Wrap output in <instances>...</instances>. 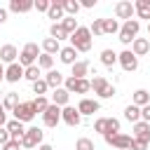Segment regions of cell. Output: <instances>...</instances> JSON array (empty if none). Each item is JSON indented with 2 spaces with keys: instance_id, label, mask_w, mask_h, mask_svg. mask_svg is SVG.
<instances>
[{
  "instance_id": "obj_1",
  "label": "cell",
  "mask_w": 150,
  "mask_h": 150,
  "mask_svg": "<svg viewBox=\"0 0 150 150\" xmlns=\"http://www.w3.org/2000/svg\"><path fill=\"white\" fill-rule=\"evenodd\" d=\"M70 47H75L77 52H89L91 49V30L87 26H80L70 35Z\"/></svg>"
},
{
  "instance_id": "obj_2",
  "label": "cell",
  "mask_w": 150,
  "mask_h": 150,
  "mask_svg": "<svg viewBox=\"0 0 150 150\" xmlns=\"http://www.w3.org/2000/svg\"><path fill=\"white\" fill-rule=\"evenodd\" d=\"M138 30H141V23H138V19H129V21H124V23L120 26V33H117V38H120V42H122V45H127V47H129V45L136 40Z\"/></svg>"
},
{
  "instance_id": "obj_3",
  "label": "cell",
  "mask_w": 150,
  "mask_h": 150,
  "mask_svg": "<svg viewBox=\"0 0 150 150\" xmlns=\"http://www.w3.org/2000/svg\"><path fill=\"white\" fill-rule=\"evenodd\" d=\"M38 59H40V47H38V42H26L23 49H21V54H19V63H21L23 68H30V66L38 63Z\"/></svg>"
},
{
  "instance_id": "obj_4",
  "label": "cell",
  "mask_w": 150,
  "mask_h": 150,
  "mask_svg": "<svg viewBox=\"0 0 150 150\" xmlns=\"http://www.w3.org/2000/svg\"><path fill=\"white\" fill-rule=\"evenodd\" d=\"M42 138H45V131H42L40 127H30V129L26 131V136L21 138V148H23V150H35V148L42 145Z\"/></svg>"
},
{
  "instance_id": "obj_5",
  "label": "cell",
  "mask_w": 150,
  "mask_h": 150,
  "mask_svg": "<svg viewBox=\"0 0 150 150\" xmlns=\"http://www.w3.org/2000/svg\"><path fill=\"white\" fill-rule=\"evenodd\" d=\"M14 120H19V122H33L35 120V115H38V110H35V105H33V101H26V103H19L14 110Z\"/></svg>"
},
{
  "instance_id": "obj_6",
  "label": "cell",
  "mask_w": 150,
  "mask_h": 150,
  "mask_svg": "<svg viewBox=\"0 0 150 150\" xmlns=\"http://www.w3.org/2000/svg\"><path fill=\"white\" fill-rule=\"evenodd\" d=\"M63 89H68L70 94L75 91V94H89L91 91V80H77V77H66V82H63Z\"/></svg>"
},
{
  "instance_id": "obj_7",
  "label": "cell",
  "mask_w": 150,
  "mask_h": 150,
  "mask_svg": "<svg viewBox=\"0 0 150 150\" xmlns=\"http://www.w3.org/2000/svg\"><path fill=\"white\" fill-rule=\"evenodd\" d=\"M105 138V143L108 145H112L115 150H129L131 148V143H134V136H127V134H105L103 136Z\"/></svg>"
},
{
  "instance_id": "obj_8",
  "label": "cell",
  "mask_w": 150,
  "mask_h": 150,
  "mask_svg": "<svg viewBox=\"0 0 150 150\" xmlns=\"http://www.w3.org/2000/svg\"><path fill=\"white\" fill-rule=\"evenodd\" d=\"M117 63L122 66V70L134 73V70L138 68V56H136L131 49H124V52H120V54H117Z\"/></svg>"
},
{
  "instance_id": "obj_9",
  "label": "cell",
  "mask_w": 150,
  "mask_h": 150,
  "mask_svg": "<svg viewBox=\"0 0 150 150\" xmlns=\"http://www.w3.org/2000/svg\"><path fill=\"white\" fill-rule=\"evenodd\" d=\"M42 122H45V127L54 129V127L61 122V108H59V105H54V103H49V108L42 112Z\"/></svg>"
},
{
  "instance_id": "obj_10",
  "label": "cell",
  "mask_w": 150,
  "mask_h": 150,
  "mask_svg": "<svg viewBox=\"0 0 150 150\" xmlns=\"http://www.w3.org/2000/svg\"><path fill=\"white\" fill-rule=\"evenodd\" d=\"M61 122H66L68 127H77L82 122V115L75 105H66V108H61Z\"/></svg>"
},
{
  "instance_id": "obj_11",
  "label": "cell",
  "mask_w": 150,
  "mask_h": 150,
  "mask_svg": "<svg viewBox=\"0 0 150 150\" xmlns=\"http://www.w3.org/2000/svg\"><path fill=\"white\" fill-rule=\"evenodd\" d=\"M115 14H117V19H124V21L134 19V14H136L134 2H131V0H120V2L115 5Z\"/></svg>"
},
{
  "instance_id": "obj_12",
  "label": "cell",
  "mask_w": 150,
  "mask_h": 150,
  "mask_svg": "<svg viewBox=\"0 0 150 150\" xmlns=\"http://www.w3.org/2000/svg\"><path fill=\"white\" fill-rule=\"evenodd\" d=\"M23 73H26V68L16 61V63H12V66H7V68H5V80H7V82H12V84H16V82L23 77Z\"/></svg>"
},
{
  "instance_id": "obj_13",
  "label": "cell",
  "mask_w": 150,
  "mask_h": 150,
  "mask_svg": "<svg viewBox=\"0 0 150 150\" xmlns=\"http://www.w3.org/2000/svg\"><path fill=\"white\" fill-rule=\"evenodd\" d=\"M16 59H19V49L14 45H2L0 47V61L2 63L12 66V63H16Z\"/></svg>"
},
{
  "instance_id": "obj_14",
  "label": "cell",
  "mask_w": 150,
  "mask_h": 150,
  "mask_svg": "<svg viewBox=\"0 0 150 150\" xmlns=\"http://www.w3.org/2000/svg\"><path fill=\"white\" fill-rule=\"evenodd\" d=\"M134 138L136 141H141V143H148L150 145V124L148 122H136L134 124Z\"/></svg>"
},
{
  "instance_id": "obj_15",
  "label": "cell",
  "mask_w": 150,
  "mask_h": 150,
  "mask_svg": "<svg viewBox=\"0 0 150 150\" xmlns=\"http://www.w3.org/2000/svg\"><path fill=\"white\" fill-rule=\"evenodd\" d=\"M70 77H77V80H84L87 75H89V70H91V63L87 61V59H80L75 66H70Z\"/></svg>"
},
{
  "instance_id": "obj_16",
  "label": "cell",
  "mask_w": 150,
  "mask_h": 150,
  "mask_svg": "<svg viewBox=\"0 0 150 150\" xmlns=\"http://www.w3.org/2000/svg\"><path fill=\"white\" fill-rule=\"evenodd\" d=\"M7 131H9V136L14 138V141H21L23 136H26V127H23V122H19V120H9L7 122Z\"/></svg>"
},
{
  "instance_id": "obj_17",
  "label": "cell",
  "mask_w": 150,
  "mask_h": 150,
  "mask_svg": "<svg viewBox=\"0 0 150 150\" xmlns=\"http://www.w3.org/2000/svg\"><path fill=\"white\" fill-rule=\"evenodd\" d=\"M47 16H49V19H54V23H61V21L66 19V12H63V2H61V0H59V2H56V0H52Z\"/></svg>"
},
{
  "instance_id": "obj_18",
  "label": "cell",
  "mask_w": 150,
  "mask_h": 150,
  "mask_svg": "<svg viewBox=\"0 0 150 150\" xmlns=\"http://www.w3.org/2000/svg\"><path fill=\"white\" fill-rule=\"evenodd\" d=\"M59 59H61V63H66V66H75L77 63V49L75 47H61V52H59Z\"/></svg>"
},
{
  "instance_id": "obj_19",
  "label": "cell",
  "mask_w": 150,
  "mask_h": 150,
  "mask_svg": "<svg viewBox=\"0 0 150 150\" xmlns=\"http://www.w3.org/2000/svg\"><path fill=\"white\" fill-rule=\"evenodd\" d=\"M45 82H47V87L49 89H59V87H63V82H66V77L59 73V70H47V75H45Z\"/></svg>"
},
{
  "instance_id": "obj_20",
  "label": "cell",
  "mask_w": 150,
  "mask_h": 150,
  "mask_svg": "<svg viewBox=\"0 0 150 150\" xmlns=\"http://www.w3.org/2000/svg\"><path fill=\"white\" fill-rule=\"evenodd\" d=\"M68 101H70V91H68V89L59 87V89H54V91H52V103H54V105L66 108V105H68Z\"/></svg>"
},
{
  "instance_id": "obj_21",
  "label": "cell",
  "mask_w": 150,
  "mask_h": 150,
  "mask_svg": "<svg viewBox=\"0 0 150 150\" xmlns=\"http://www.w3.org/2000/svg\"><path fill=\"white\" fill-rule=\"evenodd\" d=\"M98 101L96 98H82L80 103H77V110H80V115H94V112H98Z\"/></svg>"
},
{
  "instance_id": "obj_22",
  "label": "cell",
  "mask_w": 150,
  "mask_h": 150,
  "mask_svg": "<svg viewBox=\"0 0 150 150\" xmlns=\"http://www.w3.org/2000/svg\"><path fill=\"white\" fill-rule=\"evenodd\" d=\"M33 7H35V2H30V0H12L9 2V12H14V14H26Z\"/></svg>"
},
{
  "instance_id": "obj_23",
  "label": "cell",
  "mask_w": 150,
  "mask_h": 150,
  "mask_svg": "<svg viewBox=\"0 0 150 150\" xmlns=\"http://www.w3.org/2000/svg\"><path fill=\"white\" fill-rule=\"evenodd\" d=\"M131 52H134L136 56L148 54V52H150V40H148V38H136V40L131 42Z\"/></svg>"
},
{
  "instance_id": "obj_24",
  "label": "cell",
  "mask_w": 150,
  "mask_h": 150,
  "mask_svg": "<svg viewBox=\"0 0 150 150\" xmlns=\"http://www.w3.org/2000/svg\"><path fill=\"white\" fill-rule=\"evenodd\" d=\"M131 103H134V105H138V108L148 105V103H150V91H148V89H136V91H134Z\"/></svg>"
},
{
  "instance_id": "obj_25",
  "label": "cell",
  "mask_w": 150,
  "mask_h": 150,
  "mask_svg": "<svg viewBox=\"0 0 150 150\" xmlns=\"http://www.w3.org/2000/svg\"><path fill=\"white\" fill-rule=\"evenodd\" d=\"M42 52H45V54H52V56L59 54V52H61L59 40H54V38H45V40H42Z\"/></svg>"
},
{
  "instance_id": "obj_26",
  "label": "cell",
  "mask_w": 150,
  "mask_h": 150,
  "mask_svg": "<svg viewBox=\"0 0 150 150\" xmlns=\"http://www.w3.org/2000/svg\"><path fill=\"white\" fill-rule=\"evenodd\" d=\"M110 87V82L103 77V75H96L94 80H91V89H94V94H98V96H103V91Z\"/></svg>"
},
{
  "instance_id": "obj_27",
  "label": "cell",
  "mask_w": 150,
  "mask_h": 150,
  "mask_svg": "<svg viewBox=\"0 0 150 150\" xmlns=\"http://www.w3.org/2000/svg\"><path fill=\"white\" fill-rule=\"evenodd\" d=\"M134 9H136V14L141 19H150V0H136Z\"/></svg>"
},
{
  "instance_id": "obj_28",
  "label": "cell",
  "mask_w": 150,
  "mask_h": 150,
  "mask_svg": "<svg viewBox=\"0 0 150 150\" xmlns=\"http://www.w3.org/2000/svg\"><path fill=\"white\" fill-rule=\"evenodd\" d=\"M49 38H54V40H59V42H61V40H66V38L70 40V35L63 30V26H61V23H52V28H49Z\"/></svg>"
},
{
  "instance_id": "obj_29",
  "label": "cell",
  "mask_w": 150,
  "mask_h": 150,
  "mask_svg": "<svg viewBox=\"0 0 150 150\" xmlns=\"http://www.w3.org/2000/svg\"><path fill=\"white\" fill-rule=\"evenodd\" d=\"M124 117H127L129 122H134V124H136V122H141V108H138V105H134V103H131V105H127V108H124Z\"/></svg>"
},
{
  "instance_id": "obj_30",
  "label": "cell",
  "mask_w": 150,
  "mask_h": 150,
  "mask_svg": "<svg viewBox=\"0 0 150 150\" xmlns=\"http://www.w3.org/2000/svg\"><path fill=\"white\" fill-rule=\"evenodd\" d=\"M101 63L108 66V68H112V66L117 63V54H115L112 49H103V52H101Z\"/></svg>"
},
{
  "instance_id": "obj_31",
  "label": "cell",
  "mask_w": 150,
  "mask_h": 150,
  "mask_svg": "<svg viewBox=\"0 0 150 150\" xmlns=\"http://www.w3.org/2000/svg\"><path fill=\"white\" fill-rule=\"evenodd\" d=\"M61 2H63V12H66L68 16H75V14L80 12V7H82L77 0H61Z\"/></svg>"
},
{
  "instance_id": "obj_32",
  "label": "cell",
  "mask_w": 150,
  "mask_h": 150,
  "mask_svg": "<svg viewBox=\"0 0 150 150\" xmlns=\"http://www.w3.org/2000/svg\"><path fill=\"white\" fill-rule=\"evenodd\" d=\"M61 26H63V30H66L68 35H73V33L80 28V23H77V19H75V16H66V19L61 21Z\"/></svg>"
},
{
  "instance_id": "obj_33",
  "label": "cell",
  "mask_w": 150,
  "mask_h": 150,
  "mask_svg": "<svg viewBox=\"0 0 150 150\" xmlns=\"http://www.w3.org/2000/svg\"><path fill=\"white\" fill-rule=\"evenodd\" d=\"M40 75H42V73H40V66H38V63H35V66H30V68H26V73H23V77H26L30 84H33V82H38V80H42Z\"/></svg>"
},
{
  "instance_id": "obj_34",
  "label": "cell",
  "mask_w": 150,
  "mask_h": 150,
  "mask_svg": "<svg viewBox=\"0 0 150 150\" xmlns=\"http://www.w3.org/2000/svg\"><path fill=\"white\" fill-rule=\"evenodd\" d=\"M19 103H21V101H19V94L9 91V94L5 96V101H2V108H5V110H14V108H16Z\"/></svg>"
},
{
  "instance_id": "obj_35",
  "label": "cell",
  "mask_w": 150,
  "mask_h": 150,
  "mask_svg": "<svg viewBox=\"0 0 150 150\" xmlns=\"http://www.w3.org/2000/svg\"><path fill=\"white\" fill-rule=\"evenodd\" d=\"M103 33H108V35L120 33V23H117V19H103Z\"/></svg>"
},
{
  "instance_id": "obj_36",
  "label": "cell",
  "mask_w": 150,
  "mask_h": 150,
  "mask_svg": "<svg viewBox=\"0 0 150 150\" xmlns=\"http://www.w3.org/2000/svg\"><path fill=\"white\" fill-rule=\"evenodd\" d=\"M38 66H40V70L45 68V70H52V66H54V56L52 54H40V59H38Z\"/></svg>"
},
{
  "instance_id": "obj_37",
  "label": "cell",
  "mask_w": 150,
  "mask_h": 150,
  "mask_svg": "<svg viewBox=\"0 0 150 150\" xmlns=\"http://www.w3.org/2000/svg\"><path fill=\"white\" fill-rule=\"evenodd\" d=\"M75 150H96V145H94V141H91V138L82 136V138H77V143H75Z\"/></svg>"
},
{
  "instance_id": "obj_38",
  "label": "cell",
  "mask_w": 150,
  "mask_h": 150,
  "mask_svg": "<svg viewBox=\"0 0 150 150\" xmlns=\"http://www.w3.org/2000/svg\"><path fill=\"white\" fill-rule=\"evenodd\" d=\"M33 105H35V110L42 115V112L49 108V101H47V96H35V98H33Z\"/></svg>"
},
{
  "instance_id": "obj_39",
  "label": "cell",
  "mask_w": 150,
  "mask_h": 150,
  "mask_svg": "<svg viewBox=\"0 0 150 150\" xmlns=\"http://www.w3.org/2000/svg\"><path fill=\"white\" fill-rule=\"evenodd\" d=\"M105 134H120V120H115V117H108V122H105ZM103 134V136H105Z\"/></svg>"
},
{
  "instance_id": "obj_40",
  "label": "cell",
  "mask_w": 150,
  "mask_h": 150,
  "mask_svg": "<svg viewBox=\"0 0 150 150\" xmlns=\"http://www.w3.org/2000/svg\"><path fill=\"white\" fill-rule=\"evenodd\" d=\"M47 91H49V87H47L45 77H42V80H38V82H33V94H38V96H45Z\"/></svg>"
},
{
  "instance_id": "obj_41",
  "label": "cell",
  "mask_w": 150,
  "mask_h": 150,
  "mask_svg": "<svg viewBox=\"0 0 150 150\" xmlns=\"http://www.w3.org/2000/svg\"><path fill=\"white\" fill-rule=\"evenodd\" d=\"M89 30H91V35H103V19H94Z\"/></svg>"
},
{
  "instance_id": "obj_42",
  "label": "cell",
  "mask_w": 150,
  "mask_h": 150,
  "mask_svg": "<svg viewBox=\"0 0 150 150\" xmlns=\"http://www.w3.org/2000/svg\"><path fill=\"white\" fill-rule=\"evenodd\" d=\"M105 122H108V117H98V120L94 122V131H98V134H105Z\"/></svg>"
},
{
  "instance_id": "obj_43",
  "label": "cell",
  "mask_w": 150,
  "mask_h": 150,
  "mask_svg": "<svg viewBox=\"0 0 150 150\" xmlns=\"http://www.w3.org/2000/svg\"><path fill=\"white\" fill-rule=\"evenodd\" d=\"M49 5H52V0H38L33 9H38V12H49Z\"/></svg>"
},
{
  "instance_id": "obj_44",
  "label": "cell",
  "mask_w": 150,
  "mask_h": 150,
  "mask_svg": "<svg viewBox=\"0 0 150 150\" xmlns=\"http://www.w3.org/2000/svg\"><path fill=\"white\" fill-rule=\"evenodd\" d=\"M9 141H12V136H9L7 127H0V148H2L5 143H9Z\"/></svg>"
},
{
  "instance_id": "obj_45",
  "label": "cell",
  "mask_w": 150,
  "mask_h": 150,
  "mask_svg": "<svg viewBox=\"0 0 150 150\" xmlns=\"http://www.w3.org/2000/svg\"><path fill=\"white\" fill-rule=\"evenodd\" d=\"M19 148H21V141H14V138H12V141H9V143H5L0 150H19Z\"/></svg>"
},
{
  "instance_id": "obj_46",
  "label": "cell",
  "mask_w": 150,
  "mask_h": 150,
  "mask_svg": "<svg viewBox=\"0 0 150 150\" xmlns=\"http://www.w3.org/2000/svg\"><path fill=\"white\" fill-rule=\"evenodd\" d=\"M141 120H143V122H148V124H150V103H148V105H143V108H141Z\"/></svg>"
},
{
  "instance_id": "obj_47",
  "label": "cell",
  "mask_w": 150,
  "mask_h": 150,
  "mask_svg": "<svg viewBox=\"0 0 150 150\" xmlns=\"http://www.w3.org/2000/svg\"><path fill=\"white\" fill-rule=\"evenodd\" d=\"M7 122H9V120H7V110H5L2 103H0V127H7Z\"/></svg>"
},
{
  "instance_id": "obj_48",
  "label": "cell",
  "mask_w": 150,
  "mask_h": 150,
  "mask_svg": "<svg viewBox=\"0 0 150 150\" xmlns=\"http://www.w3.org/2000/svg\"><path fill=\"white\" fill-rule=\"evenodd\" d=\"M131 150H148V143H141V141H136V138H134V143H131Z\"/></svg>"
},
{
  "instance_id": "obj_49",
  "label": "cell",
  "mask_w": 150,
  "mask_h": 150,
  "mask_svg": "<svg viewBox=\"0 0 150 150\" xmlns=\"http://www.w3.org/2000/svg\"><path fill=\"white\" fill-rule=\"evenodd\" d=\"M112 96H115V87L110 84V87H108V89L103 91V96H101V98H112Z\"/></svg>"
},
{
  "instance_id": "obj_50",
  "label": "cell",
  "mask_w": 150,
  "mask_h": 150,
  "mask_svg": "<svg viewBox=\"0 0 150 150\" xmlns=\"http://www.w3.org/2000/svg\"><path fill=\"white\" fill-rule=\"evenodd\" d=\"M5 21H7V9L0 7V23H5Z\"/></svg>"
},
{
  "instance_id": "obj_51",
  "label": "cell",
  "mask_w": 150,
  "mask_h": 150,
  "mask_svg": "<svg viewBox=\"0 0 150 150\" xmlns=\"http://www.w3.org/2000/svg\"><path fill=\"white\" fill-rule=\"evenodd\" d=\"M80 5H82V7H94V5H96V0H82Z\"/></svg>"
},
{
  "instance_id": "obj_52",
  "label": "cell",
  "mask_w": 150,
  "mask_h": 150,
  "mask_svg": "<svg viewBox=\"0 0 150 150\" xmlns=\"http://www.w3.org/2000/svg\"><path fill=\"white\" fill-rule=\"evenodd\" d=\"M38 150H54V148H52V145H49V143H42V145H40V148H38Z\"/></svg>"
},
{
  "instance_id": "obj_53",
  "label": "cell",
  "mask_w": 150,
  "mask_h": 150,
  "mask_svg": "<svg viewBox=\"0 0 150 150\" xmlns=\"http://www.w3.org/2000/svg\"><path fill=\"white\" fill-rule=\"evenodd\" d=\"M5 80V66H2V61H0V82Z\"/></svg>"
},
{
  "instance_id": "obj_54",
  "label": "cell",
  "mask_w": 150,
  "mask_h": 150,
  "mask_svg": "<svg viewBox=\"0 0 150 150\" xmlns=\"http://www.w3.org/2000/svg\"><path fill=\"white\" fill-rule=\"evenodd\" d=\"M148 33H150V23H148Z\"/></svg>"
}]
</instances>
